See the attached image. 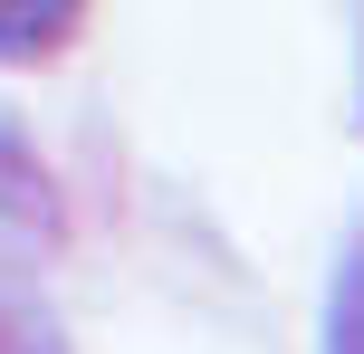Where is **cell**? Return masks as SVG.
<instances>
[{
	"label": "cell",
	"mask_w": 364,
	"mask_h": 354,
	"mask_svg": "<svg viewBox=\"0 0 364 354\" xmlns=\"http://www.w3.org/2000/svg\"><path fill=\"white\" fill-rule=\"evenodd\" d=\"M87 29V0H0V57H58Z\"/></svg>",
	"instance_id": "6da1fadb"
},
{
	"label": "cell",
	"mask_w": 364,
	"mask_h": 354,
	"mask_svg": "<svg viewBox=\"0 0 364 354\" xmlns=\"http://www.w3.org/2000/svg\"><path fill=\"white\" fill-rule=\"evenodd\" d=\"M0 354H68L58 345L48 316H29V306H0Z\"/></svg>",
	"instance_id": "7a4b0ae2"
},
{
	"label": "cell",
	"mask_w": 364,
	"mask_h": 354,
	"mask_svg": "<svg viewBox=\"0 0 364 354\" xmlns=\"http://www.w3.org/2000/svg\"><path fill=\"white\" fill-rule=\"evenodd\" d=\"M346 354H364V306H355V336H346Z\"/></svg>",
	"instance_id": "3957f363"
}]
</instances>
